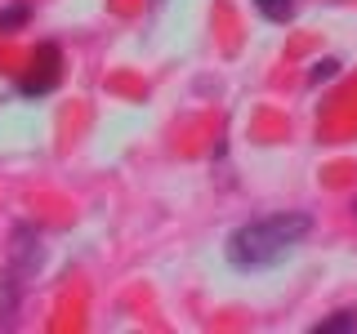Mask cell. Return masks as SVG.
Returning a JSON list of instances; mask_svg holds the SVG:
<instances>
[{
  "label": "cell",
  "mask_w": 357,
  "mask_h": 334,
  "mask_svg": "<svg viewBox=\"0 0 357 334\" xmlns=\"http://www.w3.org/2000/svg\"><path fill=\"white\" fill-rule=\"evenodd\" d=\"M308 232H312L308 214L282 209V214L241 223V228L228 237V245H223V254H228V263L237 267V272H268V267L286 263L290 254L304 245Z\"/></svg>",
  "instance_id": "1"
},
{
  "label": "cell",
  "mask_w": 357,
  "mask_h": 334,
  "mask_svg": "<svg viewBox=\"0 0 357 334\" xmlns=\"http://www.w3.org/2000/svg\"><path fill=\"white\" fill-rule=\"evenodd\" d=\"M255 9H259L268 22H290L295 18V0H255Z\"/></svg>",
  "instance_id": "3"
},
{
  "label": "cell",
  "mask_w": 357,
  "mask_h": 334,
  "mask_svg": "<svg viewBox=\"0 0 357 334\" xmlns=\"http://www.w3.org/2000/svg\"><path fill=\"white\" fill-rule=\"evenodd\" d=\"M353 214H357V196H353Z\"/></svg>",
  "instance_id": "6"
},
{
  "label": "cell",
  "mask_w": 357,
  "mask_h": 334,
  "mask_svg": "<svg viewBox=\"0 0 357 334\" xmlns=\"http://www.w3.org/2000/svg\"><path fill=\"white\" fill-rule=\"evenodd\" d=\"M349 330H357V308H340V312H331L326 321L312 326V334H349Z\"/></svg>",
  "instance_id": "2"
},
{
  "label": "cell",
  "mask_w": 357,
  "mask_h": 334,
  "mask_svg": "<svg viewBox=\"0 0 357 334\" xmlns=\"http://www.w3.org/2000/svg\"><path fill=\"white\" fill-rule=\"evenodd\" d=\"M18 22H27V5H14V9H5V14H0V31L18 27Z\"/></svg>",
  "instance_id": "4"
},
{
  "label": "cell",
  "mask_w": 357,
  "mask_h": 334,
  "mask_svg": "<svg viewBox=\"0 0 357 334\" xmlns=\"http://www.w3.org/2000/svg\"><path fill=\"white\" fill-rule=\"evenodd\" d=\"M335 72H340V63L326 58V63H317V67H312V76H308V81H312V85H321V81H331Z\"/></svg>",
  "instance_id": "5"
}]
</instances>
